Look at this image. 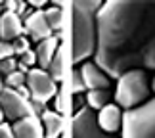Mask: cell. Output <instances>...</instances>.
Returning <instances> with one entry per match:
<instances>
[{"label": "cell", "instance_id": "obj_13", "mask_svg": "<svg viewBox=\"0 0 155 138\" xmlns=\"http://www.w3.org/2000/svg\"><path fill=\"white\" fill-rule=\"evenodd\" d=\"M14 138H44V129L38 117H25L12 125Z\"/></svg>", "mask_w": 155, "mask_h": 138}, {"label": "cell", "instance_id": "obj_25", "mask_svg": "<svg viewBox=\"0 0 155 138\" xmlns=\"http://www.w3.org/2000/svg\"><path fill=\"white\" fill-rule=\"evenodd\" d=\"M0 138H14V133H12V125H8V123H0Z\"/></svg>", "mask_w": 155, "mask_h": 138}, {"label": "cell", "instance_id": "obj_20", "mask_svg": "<svg viewBox=\"0 0 155 138\" xmlns=\"http://www.w3.org/2000/svg\"><path fill=\"white\" fill-rule=\"evenodd\" d=\"M71 88H73L75 94H81V92L86 90L82 75H81V69H73V73H71Z\"/></svg>", "mask_w": 155, "mask_h": 138}, {"label": "cell", "instance_id": "obj_19", "mask_svg": "<svg viewBox=\"0 0 155 138\" xmlns=\"http://www.w3.org/2000/svg\"><path fill=\"white\" fill-rule=\"evenodd\" d=\"M25 79H27V75L15 69L14 73H10V75L4 79V86H8V88H17V86L25 85Z\"/></svg>", "mask_w": 155, "mask_h": 138}, {"label": "cell", "instance_id": "obj_26", "mask_svg": "<svg viewBox=\"0 0 155 138\" xmlns=\"http://www.w3.org/2000/svg\"><path fill=\"white\" fill-rule=\"evenodd\" d=\"M17 6H19V0H6L2 2V8H6V12H17Z\"/></svg>", "mask_w": 155, "mask_h": 138}, {"label": "cell", "instance_id": "obj_30", "mask_svg": "<svg viewBox=\"0 0 155 138\" xmlns=\"http://www.w3.org/2000/svg\"><path fill=\"white\" fill-rule=\"evenodd\" d=\"M151 90L155 92V77H153V81H151Z\"/></svg>", "mask_w": 155, "mask_h": 138}, {"label": "cell", "instance_id": "obj_2", "mask_svg": "<svg viewBox=\"0 0 155 138\" xmlns=\"http://www.w3.org/2000/svg\"><path fill=\"white\" fill-rule=\"evenodd\" d=\"M102 8L98 0H75L71 4V59L81 63L94 56L98 42L96 15Z\"/></svg>", "mask_w": 155, "mask_h": 138}, {"label": "cell", "instance_id": "obj_16", "mask_svg": "<svg viewBox=\"0 0 155 138\" xmlns=\"http://www.w3.org/2000/svg\"><path fill=\"white\" fill-rule=\"evenodd\" d=\"M44 17L48 21L52 33H61V25H63V10L61 8L52 6V8L44 10Z\"/></svg>", "mask_w": 155, "mask_h": 138}, {"label": "cell", "instance_id": "obj_1", "mask_svg": "<svg viewBox=\"0 0 155 138\" xmlns=\"http://www.w3.org/2000/svg\"><path fill=\"white\" fill-rule=\"evenodd\" d=\"M94 63L109 79L130 69L155 71V0H109L96 15Z\"/></svg>", "mask_w": 155, "mask_h": 138}, {"label": "cell", "instance_id": "obj_7", "mask_svg": "<svg viewBox=\"0 0 155 138\" xmlns=\"http://www.w3.org/2000/svg\"><path fill=\"white\" fill-rule=\"evenodd\" d=\"M25 86L29 88L31 100L37 102H48L50 98L58 94V82H54L50 79V75L42 69H29L27 79H25Z\"/></svg>", "mask_w": 155, "mask_h": 138}, {"label": "cell", "instance_id": "obj_18", "mask_svg": "<svg viewBox=\"0 0 155 138\" xmlns=\"http://www.w3.org/2000/svg\"><path fill=\"white\" fill-rule=\"evenodd\" d=\"M12 46H14V56H23L25 52L31 50V40H29L25 35L17 37L15 40H12Z\"/></svg>", "mask_w": 155, "mask_h": 138}, {"label": "cell", "instance_id": "obj_29", "mask_svg": "<svg viewBox=\"0 0 155 138\" xmlns=\"http://www.w3.org/2000/svg\"><path fill=\"white\" fill-rule=\"evenodd\" d=\"M0 123H4V113H2V109H0Z\"/></svg>", "mask_w": 155, "mask_h": 138}, {"label": "cell", "instance_id": "obj_24", "mask_svg": "<svg viewBox=\"0 0 155 138\" xmlns=\"http://www.w3.org/2000/svg\"><path fill=\"white\" fill-rule=\"evenodd\" d=\"M29 102H31V107H33L35 117H40L46 111V104H44V102H37V100H29Z\"/></svg>", "mask_w": 155, "mask_h": 138}, {"label": "cell", "instance_id": "obj_9", "mask_svg": "<svg viewBox=\"0 0 155 138\" xmlns=\"http://www.w3.org/2000/svg\"><path fill=\"white\" fill-rule=\"evenodd\" d=\"M96 123H98V127L102 129L105 134L117 133V130L121 129V125H123V111H121V107H119L117 104L104 106L102 109L98 111V115H96Z\"/></svg>", "mask_w": 155, "mask_h": 138}, {"label": "cell", "instance_id": "obj_3", "mask_svg": "<svg viewBox=\"0 0 155 138\" xmlns=\"http://www.w3.org/2000/svg\"><path fill=\"white\" fill-rule=\"evenodd\" d=\"M147 96H150V82H147L146 71L130 69L117 79V88L113 98L121 109H134V107L144 104Z\"/></svg>", "mask_w": 155, "mask_h": 138}, {"label": "cell", "instance_id": "obj_5", "mask_svg": "<svg viewBox=\"0 0 155 138\" xmlns=\"http://www.w3.org/2000/svg\"><path fill=\"white\" fill-rule=\"evenodd\" d=\"M0 109L4 113V119H8L12 123L25 119V117H35L31 102L23 98L17 90L8 88V86H4L0 90Z\"/></svg>", "mask_w": 155, "mask_h": 138}, {"label": "cell", "instance_id": "obj_28", "mask_svg": "<svg viewBox=\"0 0 155 138\" xmlns=\"http://www.w3.org/2000/svg\"><path fill=\"white\" fill-rule=\"evenodd\" d=\"M17 71H21V73H29V67H27V65H23L21 62H17Z\"/></svg>", "mask_w": 155, "mask_h": 138}, {"label": "cell", "instance_id": "obj_23", "mask_svg": "<svg viewBox=\"0 0 155 138\" xmlns=\"http://www.w3.org/2000/svg\"><path fill=\"white\" fill-rule=\"evenodd\" d=\"M19 58H21L19 62H21L23 65H27L29 69H31L33 65L37 63V56H35V50H29V52H25V54H23V56H19Z\"/></svg>", "mask_w": 155, "mask_h": 138}, {"label": "cell", "instance_id": "obj_31", "mask_svg": "<svg viewBox=\"0 0 155 138\" xmlns=\"http://www.w3.org/2000/svg\"><path fill=\"white\" fill-rule=\"evenodd\" d=\"M4 88V81H2V77H0V90Z\"/></svg>", "mask_w": 155, "mask_h": 138}, {"label": "cell", "instance_id": "obj_27", "mask_svg": "<svg viewBox=\"0 0 155 138\" xmlns=\"http://www.w3.org/2000/svg\"><path fill=\"white\" fill-rule=\"evenodd\" d=\"M44 0H31V2H27L29 8H44Z\"/></svg>", "mask_w": 155, "mask_h": 138}, {"label": "cell", "instance_id": "obj_15", "mask_svg": "<svg viewBox=\"0 0 155 138\" xmlns=\"http://www.w3.org/2000/svg\"><path fill=\"white\" fill-rule=\"evenodd\" d=\"M109 98H111V92L109 88H98V90H88L86 94V106L90 109H102L104 106L109 104Z\"/></svg>", "mask_w": 155, "mask_h": 138}, {"label": "cell", "instance_id": "obj_14", "mask_svg": "<svg viewBox=\"0 0 155 138\" xmlns=\"http://www.w3.org/2000/svg\"><path fill=\"white\" fill-rule=\"evenodd\" d=\"M44 129V138H59L63 133V119L58 111L46 109L42 115L38 117Z\"/></svg>", "mask_w": 155, "mask_h": 138}, {"label": "cell", "instance_id": "obj_8", "mask_svg": "<svg viewBox=\"0 0 155 138\" xmlns=\"http://www.w3.org/2000/svg\"><path fill=\"white\" fill-rule=\"evenodd\" d=\"M23 35L29 40H37V42H40V40H44V39H48L54 35L42 10H35L29 15V19L23 21Z\"/></svg>", "mask_w": 155, "mask_h": 138}, {"label": "cell", "instance_id": "obj_22", "mask_svg": "<svg viewBox=\"0 0 155 138\" xmlns=\"http://www.w3.org/2000/svg\"><path fill=\"white\" fill-rule=\"evenodd\" d=\"M8 58H14V46H12V42L0 40V62Z\"/></svg>", "mask_w": 155, "mask_h": 138}, {"label": "cell", "instance_id": "obj_11", "mask_svg": "<svg viewBox=\"0 0 155 138\" xmlns=\"http://www.w3.org/2000/svg\"><path fill=\"white\" fill-rule=\"evenodd\" d=\"M21 35H23L21 17L17 14H14V12L2 10V14H0V40L12 42V40H15Z\"/></svg>", "mask_w": 155, "mask_h": 138}, {"label": "cell", "instance_id": "obj_17", "mask_svg": "<svg viewBox=\"0 0 155 138\" xmlns=\"http://www.w3.org/2000/svg\"><path fill=\"white\" fill-rule=\"evenodd\" d=\"M46 73L50 75V79L54 82H61V77H63V56H61V52H56V56L52 58Z\"/></svg>", "mask_w": 155, "mask_h": 138}, {"label": "cell", "instance_id": "obj_32", "mask_svg": "<svg viewBox=\"0 0 155 138\" xmlns=\"http://www.w3.org/2000/svg\"><path fill=\"white\" fill-rule=\"evenodd\" d=\"M0 14H2V2H0Z\"/></svg>", "mask_w": 155, "mask_h": 138}, {"label": "cell", "instance_id": "obj_21", "mask_svg": "<svg viewBox=\"0 0 155 138\" xmlns=\"http://www.w3.org/2000/svg\"><path fill=\"white\" fill-rule=\"evenodd\" d=\"M15 69H17V62H15V58L2 59V62H0V77H2V81H4L10 73H14Z\"/></svg>", "mask_w": 155, "mask_h": 138}, {"label": "cell", "instance_id": "obj_12", "mask_svg": "<svg viewBox=\"0 0 155 138\" xmlns=\"http://www.w3.org/2000/svg\"><path fill=\"white\" fill-rule=\"evenodd\" d=\"M59 42H61V33H56V35H52V37L37 42L35 56H37V63L40 65V69H42V71L48 69L52 58L56 56V52H58V48H59Z\"/></svg>", "mask_w": 155, "mask_h": 138}, {"label": "cell", "instance_id": "obj_6", "mask_svg": "<svg viewBox=\"0 0 155 138\" xmlns=\"http://www.w3.org/2000/svg\"><path fill=\"white\" fill-rule=\"evenodd\" d=\"M71 138H115L111 134H105L96 123V115L90 107L77 109L71 121Z\"/></svg>", "mask_w": 155, "mask_h": 138}, {"label": "cell", "instance_id": "obj_10", "mask_svg": "<svg viewBox=\"0 0 155 138\" xmlns=\"http://www.w3.org/2000/svg\"><path fill=\"white\" fill-rule=\"evenodd\" d=\"M81 75L84 81V86L88 90H98V88H109V77L94 62H84L81 65Z\"/></svg>", "mask_w": 155, "mask_h": 138}, {"label": "cell", "instance_id": "obj_4", "mask_svg": "<svg viewBox=\"0 0 155 138\" xmlns=\"http://www.w3.org/2000/svg\"><path fill=\"white\" fill-rule=\"evenodd\" d=\"M123 138H155V98L123 111Z\"/></svg>", "mask_w": 155, "mask_h": 138}]
</instances>
